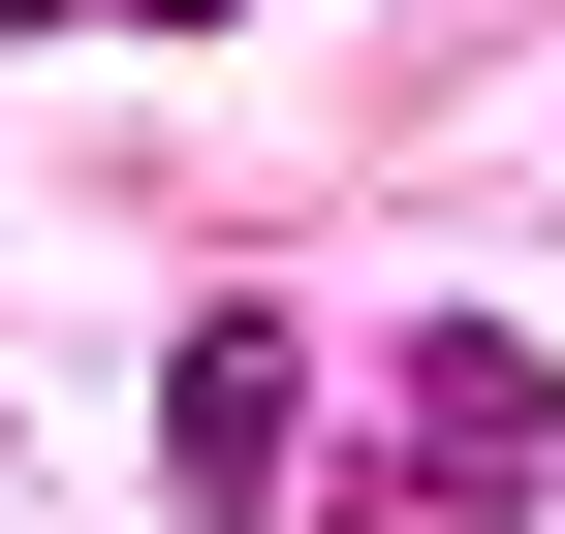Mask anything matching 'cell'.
<instances>
[{
    "label": "cell",
    "mask_w": 565,
    "mask_h": 534,
    "mask_svg": "<svg viewBox=\"0 0 565 534\" xmlns=\"http://www.w3.org/2000/svg\"><path fill=\"white\" fill-rule=\"evenodd\" d=\"M377 503H471V534L565 503V377L503 346V314H408V346H377Z\"/></svg>",
    "instance_id": "cell-1"
},
{
    "label": "cell",
    "mask_w": 565,
    "mask_h": 534,
    "mask_svg": "<svg viewBox=\"0 0 565 534\" xmlns=\"http://www.w3.org/2000/svg\"><path fill=\"white\" fill-rule=\"evenodd\" d=\"M63 32H252V0H63Z\"/></svg>",
    "instance_id": "cell-3"
},
{
    "label": "cell",
    "mask_w": 565,
    "mask_h": 534,
    "mask_svg": "<svg viewBox=\"0 0 565 534\" xmlns=\"http://www.w3.org/2000/svg\"><path fill=\"white\" fill-rule=\"evenodd\" d=\"M282 440H315V314L221 284V314L158 346V472H189V534H252V503H282Z\"/></svg>",
    "instance_id": "cell-2"
},
{
    "label": "cell",
    "mask_w": 565,
    "mask_h": 534,
    "mask_svg": "<svg viewBox=\"0 0 565 534\" xmlns=\"http://www.w3.org/2000/svg\"><path fill=\"white\" fill-rule=\"evenodd\" d=\"M0 32H63V0H0Z\"/></svg>",
    "instance_id": "cell-4"
}]
</instances>
